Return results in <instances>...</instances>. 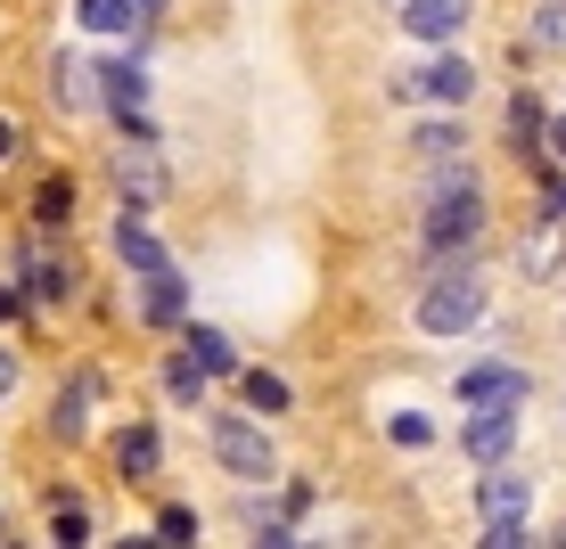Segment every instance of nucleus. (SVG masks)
<instances>
[{"instance_id": "nucleus-9", "label": "nucleus", "mask_w": 566, "mask_h": 549, "mask_svg": "<svg viewBox=\"0 0 566 549\" xmlns=\"http://www.w3.org/2000/svg\"><path fill=\"white\" fill-rule=\"evenodd\" d=\"M115 254H124V263L140 271V279H156V271H172V254L156 246V230L140 222V213H124V222H115Z\"/></svg>"}, {"instance_id": "nucleus-13", "label": "nucleus", "mask_w": 566, "mask_h": 549, "mask_svg": "<svg viewBox=\"0 0 566 549\" xmlns=\"http://www.w3.org/2000/svg\"><path fill=\"white\" fill-rule=\"evenodd\" d=\"M91 394H99V378H74L66 394H57V410H50V435L83 443V435H91Z\"/></svg>"}, {"instance_id": "nucleus-17", "label": "nucleus", "mask_w": 566, "mask_h": 549, "mask_svg": "<svg viewBox=\"0 0 566 549\" xmlns=\"http://www.w3.org/2000/svg\"><path fill=\"white\" fill-rule=\"evenodd\" d=\"M189 361H198L206 378H222V369L239 361V352H230V337H222V328H189Z\"/></svg>"}, {"instance_id": "nucleus-10", "label": "nucleus", "mask_w": 566, "mask_h": 549, "mask_svg": "<svg viewBox=\"0 0 566 549\" xmlns=\"http://www.w3.org/2000/svg\"><path fill=\"white\" fill-rule=\"evenodd\" d=\"M50 99L66 107V115H91V107H99V83H91L83 57H50Z\"/></svg>"}, {"instance_id": "nucleus-29", "label": "nucleus", "mask_w": 566, "mask_h": 549, "mask_svg": "<svg viewBox=\"0 0 566 549\" xmlns=\"http://www.w3.org/2000/svg\"><path fill=\"white\" fill-rule=\"evenodd\" d=\"M542 140H551V156H566V115H558V124H542Z\"/></svg>"}, {"instance_id": "nucleus-23", "label": "nucleus", "mask_w": 566, "mask_h": 549, "mask_svg": "<svg viewBox=\"0 0 566 549\" xmlns=\"http://www.w3.org/2000/svg\"><path fill=\"white\" fill-rule=\"evenodd\" d=\"M247 402H255V410H287V378H271V369H247Z\"/></svg>"}, {"instance_id": "nucleus-27", "label": "nucleus", "mask_w": 566, "mask_h": 549, "mask_svg": "<svg viewBox=\"0 0 566 549\" xmlns=\"http://www.w3.org/2000/svg\"><path fill=\"white\" fill-rule=\"evenodd\" d=\"M156 534H165V541H189V534H198V517H189V508H165V517H156Z\"/></svg>"}, {"instance_id": "nucleus-1", "label": "nucleus", "mask_w": 566, "mask_h": 549, "mask_svg": "<svg viewBox=\"0 0 566 549\" xmlns=\"http://www.w3.org/2000/svg\"><path fill=\"white\" fill-rule=\"evenodd\" d=\"M484 320V279L476 271H443V279H427V296H419V328L427 337H460V328H476Z\"/></svg>"}, {"instance_id": "nucleus-25", "label": "nucleus", "mask_w": 566, "mask_h": 549, "mask_svg": "<svg viewBox=\"0 0 566 549\" xmlns=\"http://www.w3.org/2000/svg\"><path fill=\"white\" fill-rule=\"evenodd\" d=\"M50 525H57V541H83V534H91V517H83L74 500H50Z\"/></svg>"}, {"instance_id": "nucleus-28", "label": "nucleus", "mask_w": 566, "mask_h": 549, "mask_svg": "<svg viewBox=\"0 0 566 549\" xmlns=\"http://www.w3.org/2000/svg\"><path fill=\"white\" fill-rule=\"evenodd\" d=\"M17 148H25V140H17V124H9V115H0V165H9Z\"/></svg>"}, {"instance_id": "nucleus-18", "label": "nucleus", "mask_w": 566, "mask_h": 549, "mask_svg": "<svg viewBox=\"0 0 566 549\" xmlns=\"http://www.w3.org/2000/svg\"><path fill=\"white\" fill-rule=\"evenodd\" d=\"M140 312H148V320H181V279H172V271L140 279Z\"/></svg>"}, {"instance_id": "nucleus-3", "label": "nucleus", "mask_w": 566, "mask_h": 549, "mask_svg": "<svg viewBox=\"0 0 566 549\" xmlns=\"http://www.w3.org/2000/svg\"><path fill=\"white\" fill-rule=\"evenodd\" d=\"M484 230V198H476V181H443L436 189V205H427V246L436 254H452V246H468Z\"/></svg>"}, {"instance_id": "nucleus-31", "label": "nucleus", "mask_w": 566, "mask_h": 549, "mask_svg": "<svg viewBox=\"0 0 566 549\" xmlns=\"http://www.w3.org/2000/svg\"><path fill=\"white\" fill-rule=\"evenodd\" d=\"M9 312H17V287H0V320H9Z\"/></svg>"}, {"instance_id": "nucleus-26", "label": "nucleus", "mask_w": 566, "mask_h": 549, "mask_svg": "<svg viewBox=\"0 0 566 549\" xmlns=\"http://www.w3.org/2000/svg\"><path fill=\"white\" fill-rule=\"evenodd\" d=\"M510 131H517V140H542V107L517 99V107H510Z\"/></svg>"}, {"instance_id": "nucleus-12", "label": "nucleus", "mask_w": 566, "mask_h": 549, "mask_svg": "<svg viewBox=\"0 0 566 549\" xmlns=\"http://www.w3.org/2000/svg\"><path fill=\"white\" fill-rule=\"evenodd\" d=\"M510 435H517V410H476V426H468V460H510Z\"/></svg>"}, {"instance_id": "nucleus-15", "label": "nucleus", "mask_w": 566, "mask_h": 549, "mask_svg": "<svg viewBox=\"0 0 566 549\" xmlns=\"http://www.w3.org/2000/svg\"><path fill=\"white\" fill-rule=\"evenodd\" d=\"M156 460H165V443H156L148 426H124V435H115V467H124L132 484H140V476H156Z\"/></svg>"}, {"instance_id": "nucleus-4", "label": "nucleus", "mask_w": 566, "mask_h": 549, "mask_svg": "<svg viewBox=\"0 0 566 549\" xmlns=\"http://www.w3.org/2000/svg\"><path fill=\"white\" fill-rule=\"evenodd\" d=\"M213 460L230 467V476H271V443L255 419H239V410H222L213 419Z\"/></svg>"}, {"instance_id": "nucleus-11", "label": "nucleus", "mask_w": 566, "mask_h": 549, "mask_svg": "<svg viewBox=\"0 0 566 549\" xmlns=\"http://www.w3.org/2000/svg\"><path fill=\"white\" fill-rule=\"evenodd\" d=\"M115 189H124V198H132V189H140V198L165 189V165L148 156V140H124V148H115Z\"/></svg>"}, {"instance_id": "nucleus-24", "label": "nucleus", "mask_w": 566, "mask_h": 549, "mask_svg": "<svg viewBox=\"0 0 566 549\" xmlns=\"http://www.w3.org/2000/svg\"><path fill=\"white\" fill-rule=\"evenodd\" d=\"M534 50H566V0H551V9L534 17Z\"/></svg>"}, {"instance_id": "nucleus-20", "label": "nucleus", "mask_w": 566, "mask_h": 549, "mask_svg": "<svg viewBox=\"0 0 566 549\" xmlns=\"http://www.w3.org/2000/svg\"><path fill=\"white\" fill-rule=\"evenodd\" d=\"M74 17H83L91 33H132V17H140V9H132V0H83Z\"/></svg>"}, {"instance_id": "nucleus-33", "label": "nucleus", "mask_w": 566, "mask_h": 549, "mask_svg": "<svg viewBox=\"0 0 566 549\" xmlns=\"http://www.w3.org/2000/svg\"><path fill=\"white\" fill-rule=\"evenodd\" d=\"M558 213H566V198H558Z\"/></svg>"}, {"instance_id": "nucleus-22", "label": "nucleus", "mask_w": 566, "mask_h": 549, "mask_svg": "<svg viewBox=\"0 0 566 549\" xmlns=\"http://www.w3.org/2000/svg\"><path fill=\"white\" fill-rule=\"evenodd\" d=\"M33 222H42V230H57V222H74V189H66V181H50L42 198H33Z\"/></svg>"}, {"instance_id": "nucleus-30", "label": "nucleus", "mask_w": 566, "mask_h": 549, "mask_svg": "<svg viewBox=\"0 0 566 549\" xmlns=\"http://www.w3.org/2000/svg\"><path fill=\"white\" fill-rule=\"evenodd\" d=\"M9 394H17V361L0 352V402H9Z\"/></svg>"}, {"instance_id": "nucleus-19", "label": "nucleus", "mask_w": 566, "mask_h": 549, "mask_svg": "<svg viewBox=\"0 0 566 549\" xmlns=\"http://www.w3.org/2000/svg\"><path fill=\"white\" fill-rule=\"evenodd\" d=\"M33 296H42V304L74 296V263H57V254H33Z\"/></svg>"}, {"instance_id": "nucleus-5", "label": "nucleus", "mask_w": 566, "mask_h": 549, "mask_svg": "<svg viewBox=\"0 0 566 549\" xmlns=\"http://www.w3.org/2000/svg\"><path fill=\"white\" fill-rule=\"evenodd\" d=\"M476 91V66L468 57H436L427 74H395V99H436V107H468Z\"/></svg>"}, {"instance_id": "nucleus-7", "label": "nucleus", "mask_w": 566, "mask_h": 549, "mask_svg": "<svg viewBox=\"0 0 566 549\" xmlns=\"http://www.w3.org/2000/svg\"><path fill=\"white\" fill-rule=\"evenodd\" d=\"M525 402V369H468L460 378V410H517Z\"/></svg>"}, {"instance_id": "nucleus-14", "label": "nucleus", "mask_w": 566, "mask_h": 549, "mask_svg": "<svg viewBox=\"0 0 566 549\" xmlns=\"http://www.w3.org/2000/svg\"><path fill=\"white\" fill-rule=\"evenodd\" d=\"M419 165H427V181H468V165H460V140H452V131H443V124H427L419 131Z\"/></svg>"}, {"instance_id": "nucleus-16", "label": "nucleus", "mask_w": 566, "mask_h": 549, "mask_svg": "<svg viewBox=\"0 0 566 549\" xmlns=\"http://www.w3.org/2000/svg\"><path fill=\"white\" fill-rule=\"evenodd\" d=\"M558 263H566V213H551V222L525 239V271H534V279H551Z\"/></svg>"}, {"instance_id": "nucleus-32", "label": "nucleus", "mask_w": 566, "mask_h": 549, "mask_svg": "<svg viewBox=\"0 0 566 549\" xmlns=\"http://www.w3.org/2000/svg\"><path fill=\"white\" fill-rule=\"evenodd\" d=\"M132 9H140V17H156V9H165V0H132Z\"/></svg>"}, {"instance_id": "nucleus-8", "label": "nucleus", "mask_w": 566, "mask_h": 549, "mask_svg": "<svg viewBox=\"0 0 566 549\" xmlns=\"http://www.w3.org/2000/svg\"><path fill=\"white\" fill-rule=\"evenodd\" d=\"M460 25H468V0H411V9H402V33H411V42H460Z\"/></svg>"}, {"instance_id": "nucleus-21", "label": "nucleus", "mask_w": 566, "mask_h": 549, "mask_svg": "<svg viewBox=\"0 0 566 549\" xmlns=\"http://www.w3.org/2000/svg\"><path fill=\"white\" fill-rule=\"evenodd\" d=\"M165 394H172V402H206V369L189 361V352H181V361L165 369Z\"/></svg>"}, {"instance_id": "nucleus-6", "label": "nucleus", "mask_w": 566, "mask_h": 549, "mask_svg": "<svg viewBox=\"0 0 566 549\" xmlns=\"http://www.w3.org/2000/svg\"><path fill=\"white\" fill-rule=\"evenodd\" d=\"M99 99L124 115L132 140H148V74L132 66V57H115V66H99Z\"/></svg>"}, {"instance_id": "nucleus-2", "label": "nucleus", "mask_w": 566, "mask_h": 549, "mask_svg": "<svg viewBox=\"0 0 566 549\" xmlns=\"http://www.w3.org/2000/svg\"><path fill=\"white\" fill-rule=\"evenodd\" d=\"M476 508H484V549H525V508H534V484H525V476H510V467L493 460Z\"/></svg>"}]
</instances>
